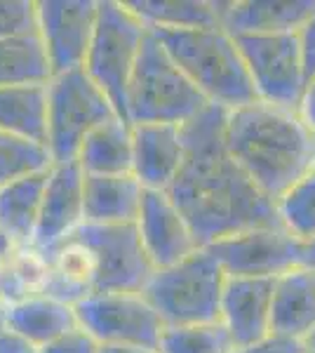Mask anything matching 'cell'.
I'll use <instances>...</instances> for the list:
<instances>
[{
	"label": "cell",
	"mask_w": 315,
	"mask_h": 353,
	"mask_svg": "<svg viewBox=\"0 0 315 353\" xmlns=\"http://www.w3.org/2000/svg\"><path fill=\"white\" fill-rule=\"evenodd\" d=\"M186 156L167 193L200 248L256 226L283 224L278 205L256 189L226 144V111L207 106L184 125Z\"/></svg>",
	"instance_id": "obj_1"
},
{
	"label": "cell",
	"mask_w": 315,
	"mask_h": 353,
	"mask_svg": "<svg viewBox=\"0 0 315 353\" xmlns=\"http://www.w3.org/2000/svg\"><path fill=\"white\" fill-rule=\"evenodd\" d=\"M256 97L261 101L287 109H301L308 88L299 33H268V36L236 38Z\"/></svg>",
	"instance_id": "obj_8"
},
{
	"label": "cell",
	"mask_w": 315,
	"mask_h": 353,
	"mask_svg": "<svg viewBox=\"0 0 315 353\" xmlns=\"http://www.w3.org/2000/svg\"><path fill=\"white\" fill-rule=\"evenodd\" d=\"M308 353H313V351H311V349H308Z\"/></svg>",
	"instance_id": "obj_43"
},
{
	"label": "cell",
	"mask_w": 315,
	"mask_h": 353,
	"mask_svg": "<svg viewBox=\"0 0 315 353\" xmlns=\"http://www.w3.org/2000/svg\"><path fill=\"white\" fill-rule=\"evenodd\" d=\"M0 353H40V349L12 327H0Z\"/></svg>",
	"instance_id": "obj_35"
},
{
	"label": "cell",
	"mask_w": 315,
	"mask_h": 353,
	"mask_svg": "<svg viewBox=\"0 0 315 353\" xmlns=\"http://www.w3.org/2000/svg\"><path fill=\"white\" fill-rule=\"evenodd\" d=\"M0 301H3V261H0Z\"/></svg>",
	"instance_id": "obj_42"
},
{
	"label": "cell",
	"mask_w": 315,
	"mask_h": 353,
	"mask_svg": "<svg viewBox=\"0 0 315 353\" xmlns=\"http://www.w3.org/2000/svg\"><path fill=\"white\" fill-rule=\"evenodd\" d=\"M99 19V0H38V36L52 73L85 68Z\"/></svg>",
	"instance_id": "obj_12"
},
{
	"label": "cell",
	"mask_w": 315,
	"mask_h": 353,
	"mask_svg": "<svg viewBox=\"0 0 315 353\" xmlns=\"http://www.w3.org/2000/svg\"><path fill=\"white\" fill-rule=\"evenodd\" d=\"M5 309H8V306H5L3 301H0V327L5 325Z\"/></svg>",
	"instance_id": "obj_40"
},
{
	"label": "cell",
	"mask_w": 315,
	"mask_h": 353,
	"mask_svg": "<svg viewBox=\"0 0 315 353\" xmlns=\"http://www.w3.org/2000/svg\"><path fill=\"white\" fill-rule=\"evenodd\" d=\"M301 116L306 118V123L311 125V130L315 132V78L308 81V88H306V94H303V101H301Z\"/></svg>",
	"instance_id": "obj_36"
},
{
	"label": "cell",
	"mask_w": 315,
	"mask_h": 353,
	"mask_svg": "<svg viewBox=\"0 0 315 353\" xmlns=\"http://www.w3.org/2000/svg\"><path fill=\"white\" fill-rule=\"evenodd\" d=\"M278 214L283 224L308 243L315 238V168L278 201Z\"/></svg>",
	"instance_id": "obj_29"
},
{
	"label": "cell",
	"mask_w": 315,
	"mask_h": 353,
	"mask_svg": "<svg viewBox=\"0 0 315 353\" xmlns=\"http://www.w3.org/2000/svg\"><path fill=\"white\" fill-rule=\"evenodd\" d=\"M48 174L50 168L0 186V229L8 231L19 248L33 245L36 238Z\"/></svg>",
	"instance_id": "obj_22"
},
{
	"label": "cell",
	"mask_w": 315,
	"mask_h": 353,
	"mask_svg": "<svg viewBox=\"0 0 315 353\" xmlns=\"http://www.w3.org/2000/svg\"><path fill=\"white\" fill-rule=\"evenodd\" d=\"M78 323L99 344H132L158 353L165 323L141 292L90 294L76 304Z\"/></svg>",
	"instance_id": "obj_9"
},
{
	"label": "cell",
	"mask_w": 315,
	"mask_h": 353,
	"mask_svg": "<svg viewBox=\"0 0 315 353\" xmlns=\"http://www.w3.org/2000/svg\"><path fill=\"white\" fill-rule=\"evenodd\" d=\"M118 111L85 68L52 76L48 83V151L52 163H71L90 132Z\"/></svg>",
	"instance_id": "obj_7"
},
{
	"label": "cell",
	"mask_w": 315,
	"mask_h": 353,
	"mask_svg": "<svg viewBox=\"0 0 315 353\" xmlns=\"http://www.w3.org/2000/svg\"><path fill=\"white\" fill-rule=\"evenodd\" d=\"M228 278H278L301 266L303 243L285 224L256 226L207 245Z\"/></svg>",
	"instance_id": "obj_10"
},
{
	"label": "cell",
	"mask_w": 315,
	"mask_h": 353,
	"mask_svg": "<svg viewBox=\"0 0 315 353\" xmlns=\"http://www.w3.org/2000/svg\"><path fill=\"white\" fill-rule=\"evenodd\" d=\"M226 144L256 189L276 205L315 168V132L299 109L256 99L226 111Z\"/></svg>",
	"instance_id": "obj_2"
},
{
	"label": "cell",
	"mask_w": 315,
	"mask_h": 353,
	"mask_svg": "<svg viewBox=\"0 0 315 353\" xmlns=\"http://www.w3.org/2000/svg\"><path fill=\"white\" fill-rule=\"evenodd\" d=\"M271 332L301 341L315 332V271L296 266L276 278Z\"/></svg>",
	"instance_id": "obj_18"
},
{
	"label": "cell",
	"mask_w": 315,
	"mask_h": 353,
	"mask_svg": "<svg viewBox=\"0 0 315 353\" xmlns=\"http://www.w3.org/2000/svg\"><path fill=\"white\" fill-rule=\"evenodd\" d=\"M238 353H308V344L301 339L283 337V334H268L261 341L245 349H238Z\"/></svg>",
	"instance_id": "obj_33"
},
{
	"label": "cell",
	"mask_w": 315,
	"mask_h": 353,
	"mask_svg": "<svg viewBox=\"0 0 315 353\" xmlns=\"http://www.w3.org/2000/svg\"><path fill=\"white\" fill-rule=\"evenodd\" d=\"M315 12V0H219V24L233 38L299 33Z\"/></svg>",
	"instance_id": "obj_17"
},
{
	"label": "cell",
	"mask_w": 315,
	"mask_h": 353,
	"mask_svg": "<svg viewBox=\"0 0 315 353\" xmlns=\"http://www.w3.org/2000/svg\"><path fill=\"white\" fill-rule=\"evenodd\" d=\"M134 224L156 271L179 264L200 250L191 224L167 191H144V201Z\"/></svg>",
	"instance_id": "obj_13"
},
{
	"label": "cell",
	"mask_w": 315,
	"mask_h": 353,
	"mask_svg": "<svg viewBox=\"0 0 315 353\" xmlns=\"http://www.w3.org/2000/svg\"><path fill=\"white\" fill-rule=\"evenodd\" d=\"M50 283V257L43 250L26 245L3 261V304L45 294Z\"/></svg>",
	"instance_id": "obj_27"
},
{
	"label": "cell",
	"mask_w": 315,
	"mask_h": 353,
	"mask_svg": "<svg viewBox=\"0 0 315 353\" xmlns=\"http://www.w3.org/2000/svg\"><path fill=\"white\" fill-rule=\"evenodd\" d=\"M48 168H52V158L45 146L0 132V186Z\"/></svg>",
	"instance_id": "obj_30"
},
{
	"label": "cell",
	"mask_w": 315,
	"mask_h": 353,
	"mask_svg": "<svg viewBox=\"0 0 315 353\" xmlns=\"http://www.w3.org/2000/svg\"><path fill=\"white\" fill-rule=\"evenodd\" d=\"M99 353H156L144 346H132V344H99Z\"/></svg>",
	"instance_id": "obj_37"
},
{
	"label": "cell",
	"mask_w": 315,
	"mask_h": 353,
	"mask_svg": "<svg viewBox=\"0 0 315 353\" xmlns=\"http://www.w3.org/2000/svg\"><path fill=\"white\" fill-rule=\"evenodd\" d=\"M148 28H210L219 24L214 0H125Z\"/></svg>",
	"instance_id": "obj_26"
},
{
	"label": "cell",
	"mask_w": 315,
	"mask_h": 353,
	"mask_svg": "<svg viewBox=\"0 0 315 353\" xmlns=\"http://www.w3.org/2000/svg\"><path fill=\"white\" fill-rule=\"evenodd\" d=\"M158 353H238L221 321L198 325H165Z\"/></svg>",
	"instance_id": "obj_28"
},
{
	"label": "cell",
	"mask_w": 315,
	"mask_h": 353,
	"mask_svg": "<svg viewBox=\"0 0 315 353\" xmlns=\"http://www.w3.org/2000/svg\"><path fill=\"white\" fill-rule=\"evenodd\" d=\"M144 191L134 174H85V224H134Z\"/></svg>",
	"instance_id": "obj_19"
},
{
	"label": "cell",
	"mask_w": 315,
	"mask_h": 353,
	"mask_svg": "<svg viewBox=\"0 0 315 353\" xmlns=\"http://www.w3.org/2000/svg\"><path fill=\"white\" fill-rule=\"evenodd\" d=\"M38 33V0H0V41Z\"/></svg>",
	"instance_id": "obj_31"
},
{
	"label": "cell",
	"mask_w": 315,
	"mask_h": 353,
	"mask_svg": "<svg viewBox=\"0 0 315 353\" xmlns=\"http://www.w3.org/2000/svg\"><path fill=\"white\" fill-rule=\"evenodd\" d=\"M186 156L184 125H132V174L146 191H167Z\"/></svg>",
	"instance_id": "obj_15"
},
{
	"label": "cell",
	"mask_w": 315,
	"mask_h": 353,
	"mask_svg": "<svg viewBox=\"0 0 315 353\" xmlns=\"http://www.w3.org/2000/svg\"><path fill=\"white\" fill-rule=\"evenodd\" d=\"M14 250H19V245L14 243V238L8 231L0 229V261H5L10 254H14Z\"/></svg>",
	"instance_id": "obj_38"
},
{
	"label": "cell",
	"mask_w": 315,
	"mask_h": 353,
	"mask_svg": "<svg viewBox=\"0 0 315 353\" xmlns=\"http://www.w3.org/2000/svg\"><path fill=\"white\" fill-rule=\"evenodd\" d=\"M151 33L212 106L236 111L259 99L236 38L221 26L151 28Z\"/></svg>",
	"instance_id": "obj_3"
},
{
	"label": "cell",
	"mask_w": 315,
	"mask_h": 353,
	"mask_svg": "<svg viewBox=\"0 0 315 353\" xmlns=\"http://www.w3.org/2000/svg\"><path fill=\"white\" fill-rule=\"evenodd\" d=\"M85 224V172L78 161L52 163L33 248L50 252Z\"/></svg>",
	"instance_id": "obj_14"
},
{
	"label": "cell",
	"mask_w": 315,
	"mask_h": 353,
	"mask_svg": "<svg viewBox=\"0 0 315 353\" xmlns=\"http://www.w3.org/2000/svg\"><path fill=\"white\" fill-rule=\"evenodd\" d=\"M45 254L50 257V283L45 294L76 306L96 292V257L78 233Z\"/></svg>",
	"instance_id": "obj_20"
},
{
	"label": "cell",
	"mask_w": 315,
	"mask_h": 353,
	"mask_svg": "<svg viewBox=\"0 0 315 353\" xmlns=\"http://www.w3.org/2000/svg\"><path fill=\"white\" fill-rule=\"evenodd\" d=\"M52 76L48 50L38 33L0 41V88L45 85Z\"/></svg>",
	"instance_id": "obj_25"
},
{
	"label": "cell",
	"mask_w": 315,
	"mask_h": 353,
	"mask_svg": "<svg viewBox=\"0 0 315 353\" xmlns=\"http://www.w3.org/2000/svg\"><path fill=\"white\" fill-rule=\"evenodd\" d=\"M96 257V292H144L156 273L136 224H83L76 231Z\"/></svg>",
	"instance_id": "obj_11"
},
{
	"label": "cell",
	"mask_w": 315,
	"mask_h": 353,
	"mask_svg": "<svg viewBox=\"0 0 315 353\" xmlns=\"http://www.w3.org/2000/svg\"><path fill=\"white\" fill-rule=\"evenodd\" d=\"M5 306V325L31 339L38 349L52 344L54 339L64 337L80 325L76 306L50 294H36Z\"/></svg>",
	"instance_id": "obj_21"
},
{
	"label": "cell",
	"mask_w": 315,
	"mask_h": 353,
	"mask_svg": "<svg viewBox=\"0 0 315 353\" xmlns=\"http://www.w3.org/2000/svg\"><path fill=\"white\" fill-rule=\"evenodd\" d=\"M212 106L148 28L128 90V121L186 125Z\"/></svg>",
	"instance_id": "obj_4"
},
{
	"label": "cell",
	"mask_w": 315,
	"mask_h": 353,
	"mask_svg": "<svg viewBox=\"0 0 315 353\" xmlns=\"http://www.w3.org/2000/svg\"><path fill=\"white\" fill-rule=\"evenodd\" d=\"M299 43H301V52H303L306 76H308V81H311V78H315V12L311 14V19L301 26Z\"/></svg>",
	"instance_id": "obj_34"
},
{
	"label": "cell",
	"mask_w": 315,
	"mask_h": 353,
	"mask_svg": "<svg viewBox=\"0 0 315 353\" xmlns=\"http://www.w3.org/2000/svg\"><path fill=\"white\" fill-rule=\"evenodd\" d=\"M0 132L48 149V83L0 88Z\"/></svg>",
	"instance_id": "obj_23"
},
{
	"label": "cell",
	"mask_w": 315,
	"mask_h": 353,
	"mask_svg": "<svg viewBox=\"0 0 315 353\" xmlns=\"http://www.w3.org/2000/svg\"><path fill=\"white\" fill-rule=\"evenodd\" d=\"M276 278H228L221 299V323L238 349L271 334Z\"/></svg>",
	"instance_id": "obj_16"
},
{
	"label": "cell",
	"mask_w": 315,
	"mask_h": 353,
	"mask_svg": "<svg viewBox=\"0 0 315 353\" xmlns=\"http://www.w3.org/2000/svg\"><path fill=\"white\" fill-rule=\"evenodd\" d=\"M301 266L315 271V238L308 243H303V254H301Z\"/></svg>",
	"instance_id": "obj_39"
},
{
	"label": "cell",
	"mask_w": 315,
	"mask_h": 353,
	"mask_svg": "<svg viewBox=\"0 0 315 353\" xmlns=\"http://www.w3.org/2000/svg\"><path fill=\"white\" fill-rule=\"evenodd\" d=\"M85 174H132V125L120 116L101 123L78 151Z\"/></svg>",
	"instance_id": "obj_24"
},
{
	"label": "cell",
	"mask_w": 315,
	"mask_h": 353,
	"mask_svg": "<svg viewBox=\"0 0 315 353\" xmlns=\"http://www.w3.org/2000/svg\"><path fill=\"white\" fill-rule=\"evenodd\" d=\"M306 344H308V349H311V351L315 353V332L311 334V337H308V341H306Z\"/></svg>",
	"instance_id": "obj_41"
},
{
	"label": "cell",
	"mask_w": 315,
	"mask_h": 353,
	"mask_svg": "<svg viewBox=\"0 0 315 353\" xmlns=\"http://www.w3.org/2000/svg\"><path fill=\"white\" fill-rule=\"evenodd\" d=\"M228 276L207 248L167 269H158L144 288V297L165 325H198L221 321V299Z\"/></svg>",
	"instance_id": "obj_5"
},
{
	"label": "cell",
	"mask_w": 315,
	"mask_h": 353,
	"mask_svg": "<svg viewBox=\"0 0 315 353\" xmlns=\"http://www.w3.org/2000/svg\"><path fill=\"white\" fill-rule=\"evenodd\" d=\"M40 353H99V341H96L88 330H83L78 325L76 330L66 332L64 337L43 346Z\"/></svg>",
	"instance_id": "obj_32"
},
{
	"label": "cell",
	"mask_w": 315,
	"mask_h": 353,
	"mask_svg": "<svg viewBox=\"0 0 315 353\" xmlns=\"http://www.w3.org/2000/svg\"><path fill=\"white\" fill-rule=\"evenodd\" d=\"M146 38L148 26L125 0H99V19L85 71L104 90L123 121H128V90Z\"/></svg>",
	"instance_id": "obj_6"
}]
</instances>
